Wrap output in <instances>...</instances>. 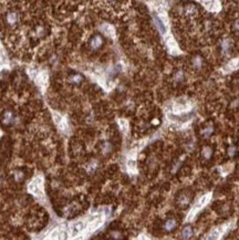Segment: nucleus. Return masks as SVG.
I'll list each match as a JSON object with an SVG mask.
<instances>
[{"label": "nucleus", "instance_id": "aec40b11", "mask_svg": "<svg viewBox=\"0 0 239 240\" xmlns=\"http://www.w3.org/2000/svg\"><path fill=\"white\" fill-rule=\"evenodd\" d=\"M119 125H120V127L122 128V131H123V132H126V131H127V128H129L127 121H125V120H120Z\"/></svg>", "mask_w": 239, "mask_h": 240}, {"label": "nucleus", "instance_id": "7ed1b4c3", "mask_svg": "<svg viewBox=\"0 0 239 240\" xmlns=\"http://www.w3.org/2000/svg\"><path fill=\"white\" fill-rule=\"evenodd\" d=\"M166 43H167V47H168V50H170V54L177 55L180 53L178 47H177V43L175 42V40L172 38V37H168L167 40H166Z\"/></svg>", "mask_w": 239, "mask_h": 240}, {"label": "nucleus", "instance_id": "423d86ee", "mask_svg": "<svg viewBox=\"0 0 239 240\" xmlns=\"http://www.w3.org/2000/svg\"><path fill=\"white\" fill-rule=\"evenodd\" d=\"M84 222L83 221H78V222H74L73 225L71 226V236L72 237H75L77 235H79L81 231L84 229Z\"/></svg>", "mask_w": 239, "mask_h": 240}, {"label": "nucleus", "instance_id": "20e7f679", "mask_svg": "<svg viewBox=\"0 0 239 240\" xmlns=\"http://www.w3.org/2000/svg\"><path fill=\"white\" fill-rule=\"evenodd\" d=\"M190 109H192V105L189 104V103H187V102H185V103H179V102H177V103H174V105H173V111H174L175 113L187 112V111H189Z\"/></svg>", "mask_w": 239, "mask_h": 240}, {"label": "nucleus", "instance_id": "412c9836", "mask_svg": "<svg viewBox=\"0 0 239 240\" xmlns=\"http://www.w3.org/2000/svg\"><path fill=\"white\" fill-rule=\"evenodd\" d=\"M193 65L195 67V68L199 69L200 67H202V59L199 58V57H195L193 59Z\"/></svg>", "mask_w": 239, "mask_h": 240}, {"label": "nucleus", "instance_id": "2eb2a0df", "mask_svg": "<svg viewBox=\"0 0 239 240\" xmlns=\"http://www.w3.org/2000/svg\"><path fill=\"white\" fill-rule=\"evenodd\" d=\"M175 227H176V221H175L174 219H170V220H167V221L165 222V225H164V228H165L167 231L173 230Z\"/></svg>", "mask_w": 239, "mask_h": 240}, {"label": "nucleus", "instance_id": "9b49d317", "mask_svg": "<svg viewBox=\"0 0 239 240\" xmlns=\"http://www.w3.org/2000/svg\"><path fill=\"white\" fill-rule=\"evenodd\" d=\"M239 68V58L233 59L231 61L228 62V64L226 65V71H231V70H236Z\"/></svg>", "mask_w": 239, "mask_h": 240}, {"label": "nucleus", "instance_id": "a878e982", "mask_svg": "<svg viewBox=\"0 0 239 240\" xmlns=\"http://www.w3.org/2000/svg\"><path fill=\"white\" fill-rule=\"evenodd\" d=\"M213 131H214V130H213V127H212V126L207 127L206 130H205V131L203 132V135L205 136V137H207V136H209L210 134H212Z\"/></svg>", "mask_w": 239, "mask_h": 240}, {"label": "nucleus", "instance_id": "f8f14e48", "mask_svg": "<svg viewBox=\"0 0 239 240\" xmlns=\"http://www.w3.org/2000/svg\"><path fill=\"white\" fill-rule=\"evenodd\" d=\"M102 43H103V41H102V38L100 36H95L92 40H91V47H92V49H99L102 45Z\"/></svg>", "mask_w": 239, "mask_h": 240}, {"label": "nucleus", "instance_id": "6e6552de", "mask_svg": "<svg viewBox=\"0 0 239 240\" xmlns=\"http://www.w3.org/2000/svg\"><path fill=\"white\" fill-rule=\"evenodd\" d=\"M154 21H155V26L157 27L158 31L161 32L162 34H165L166 32H167V27H166L165 23L163 22L162 18H160V17H155V18H154Z\"/></svg>", "mask_w": 239, "mask_h": 240}, {"label": "nucleus", "instance_id": "c85d7f7f", "mask_svg": "<svg viewBox=\"0 0 239 240\" xmlns=\"http://www.w3.org/2000/svg\"><path fill=\"white\" fill-rule=\"evenodd\" d=\"M186 12H187V14H190V12H195V9H194L193 6H192V5L188 6V9L186 10Z\"/></svg>", "mask_w": 239, "mask_h": 240}, {"label": "nucleus", "instance_id": "393cba45", "mask_svg": "<svg viewBox=\"0 0 239 240\" xmlns=\"http://www.w3.org/2000/svg\"><path fill=\"white\" fill-rule=\"evenodd\" d=\"M183 77H184V73L182 72V71H178V72L175 74V81L180 82L183 80Z\"/></svg>", "mask_w": 239, "mask_h": 240}, {"label": "nucleus", "instance_id": "b1692460", "mask_svg": "<svg viewBox=\"0 0 239 240\" xmlns=\"http://www.w3.org/2000/svg\"><path fill=\"white\" fill-rule=\"evenodd\" d=\"M135 167H136L135 160L134 159H130L129 162H127V168H129L130 171H135Z\"/></svg>", "mask_w": 239, "mask_h": 240}, {"label": "nucleus", "instance_id": "4be33fe9", "mask_svg": "<svg viewBox=\"0 0 239 240\" xmlns=\"http://www.w3.org/2000/svg\"><path fill=\"white\" fill-rule=\"evenodd\" d=\"M68 232L65 230H61L59 232V236H58V239L59 240H68Z\"/></svg>", "mask_w": 239, "mask_h": 240}, {"label": "nucleus", "instance_id": "9d476101", "mask_svg": "<svg viewBox=\"0 0 239 240\" xmlns=\"http://www.w3.org/2000/svg\"><path fill=\"white\" fill-rule=\"evenodd\" d=\"M36 81H37V83L40 86L47 85V83H48V74H47L46 72L40 73L37 77V79H36Z\"/></svg>", "mask_w": 239, "mask_h": 240}, {"label": "nucleus", "instance_id": "dca6fc26", "mask_svg": "<svg viewBox=\"0 0 239 240\" xmlns=\"http://www.w3.org/2000/svg\"><path fill=\"white\" fill-rule=\"evenodd\" d=\"M68 81H69V83H72V84H78V83L82 81V77L79 75V74H74V75H71L69 77Z\"/></svg>", "mask_w": 239, "mask_h": 240}, {"label": "nucleus", "instance_id": "cd10ccee", "mask_svg": "<svg viewBox=\"0 0 239 240\" xmlns=\"http://www.w3.org/2000/svg\"><path fill=\"white\" fill-rule=\"evenodd\" d=\"M235 153H236V148H235L234 146H230L229 150H228V155L229 156H234Z\"/></svg>", "mask_w": 239, "mask_h": 240}, {"label": "nucleus", "instance_id": "ddd939ff", "mask_svg": "<svg viewBox=\"0 0 239 240\" xmlns=\"http://www.w3.org/2000/svg\"><path fill=\"white\" fill-rule=\"evenodd\" d=\"M192 236H193V229L188 226L185 227L182 231V238L184 240H188L189 238H192Z\"/></svg>", "mask_w": 239, "mask_h": 240}, {"label": "nucleus", "instance_id": "f3484780", "mask_svg": "<svg viewBox=\"0 0 239 240\" xmlns=\"http://www.w3.org/2000/svg\"><path fill=\"white\" fill-rule=\"evenodd\" d=\"M101 224H102V218H101V217H99L97 219H95V220H93V221L91 222V225L89 226V229H90L91 231L94 230V229H97V227L100 226Z\"/></svg>", "mask_w": 239, "mask_h": 240}, {"label": "nucleus", "instance_id": "2f4dec72", "mask_svg": "<svg viewBox=\"0 0 239 240\" xmlns=\"http://www.w3.org/2000/svg\"><path fill=\"white\" fill-rule=\"evenodd\" d=\"M235 28H236L237 30H239V20L236 21V23H235Z\"/></svg>", "mask_w": 239, "mask_h": 240}, {"label": "nucleus", "instance_id": "f257e3e1", "mask_svg": "<svg viewBox=\"0 0 239 240\" xmlns=\"http://www.w3.org/2000/svg\"><path fill=\"white\" fill-rule=\"evenodd\" d=\"M210 197H212V195H210V194H206V195L202 196V197L197 200V203L194 205L193 209L190 210V213H189L187 219H188V220H192L194 216H195V215H196V213H197L198 211H199V210L204 207V206H206V205L208 204V201L210 200Z\"/></svg>", "mask_w": 239, "mask_h": 240}, {"label": "nucleus", "instance_id": "4468645a", "mask_svg": "<svg viewBox=\"0 0 239 240\" xmlns=\"http://www.w3.org/2000/svg\"><path fill=\"white\" fill-rule=\"evenodd\" d=\"M102 30H103V32L105 33L106 36L111 37V38H113L114 37V28L112 27V26H110V24H104L103 27H102Z\"/></svg>", "mask_w": 239, "mask_h": 240}, {"label": "nucleus", "instance_id": "f03ea898", "mask_svg": "<svg viewBox=\"0 0 239 240\" xmlns=\"http://www.w3.org/2000/svg\"><path fill=\"white\" fill-rule=\"evenodd\" d=\"M41 187H42V179L40 177H36V178L29 184V191L32 193L33 195L40 196L41 195Z\"/></svg>", "mask_w": 239, "mask_h": 240}, {"label": "nucleus", "instance_id": "bb28decb", "mask_svg": "<svg viewBox=\"0 0 239 240\" xmlns=\"http://www.w3.org/2000/svg\"><path fill=\"white\" fill-rule=\"evenodd\" d=\"M8 21H9L10 23H16V21H17V14H9V17H8Z\"/></svg>", "mask_w": 239, "mask_h": 240}, {"label": "nucleus", "instance_id": "c756f323", "mask_svg": "<svg viewBox=\"0 0 239 240\" xmlns=\"http://www.w3.org/2000/svg\"><path fill=\"white\" fill-rule=\"evenodd\" d=\"M136 240H148V238H147L146 236H144V235H141L140 237H138L137 239Z\"/></svg>", "mask_w": 239, "mask_h": 240}, {"label": "nucleus", "instance_id": "39448f33", "mask_svg": "<svg viewBox=\"0 0 239 240\" xmlns=\"http://www.w3.org/2000/svg\"><path fill=\"white\" fill-rule=\"evenodd\" d=\"M53 121L59 126L60 130H62V131L67 130V122H65V120L59 113H55V112L53 113Z\"/></svg>", "mask_w": 239, "mask_h": 240}, {"label": "nucleus", "instance_id": "7c9ffc66", "mask_svg": "<svg viewBox=\"0 0 239 240\" xmlns=\"http://www.w3.org/2000/svg\"><path fill=\"white\" fill-rule=\"evenodd\" d=\"M111 150V145L110 144H105V148H104V153H106V152H110Z\"/></svg>", "mask_w": 239, "mask_h": 240}, {"label": "nucleus", "instance_id": "6ab92c4d", "mask_svg": "<svg viewBox=\"0 0 239 240\" xmlns=\"http://www.w3.org/2000/svg\"><path fill=\"white\" fill-rule=\"evenodd\" d=\"M202 154H203V156H204L205 158L208 159L210 156H212V148H210V147H204Z\"/></svg>", "mask_w": 239, "mask_h": 240}, {"label": "nucleus", "instance_id": "a211bd4d", "mask_svg": "<svg viewBox=\"0 0 239 240\" xmlns=\"http://www.w3.org/2000/svg\"><path fill=\"white\" fill-rule=\"evenodd\" d=\"M230 40H228V39H226V40L223 41V44H221V48H223V52L224 53H227L228 52V50L230 49Z\"/></svg>", "mask_w": 239, "mask_h": 240}, {"label": "nucleus", "instance_id": "5701e85b", "mask_svg": "<svg viewBox=\"0 0 239 240\" xmlns=\"http://www.w3.org/2000/svg\"><path fill=\"white\" fill-rule=\"evenodd\" d=\"M188 201H189L188 197H187V196H185V195H182L180 197H179V199H178V203H179L180 205H186V204H188Z\"/></svg>", "mask_w": 239, "mask_h": 240}, {"label": "nucleus", "instance_id": "0eeeda50", "mask_svg": "<svg viewBox=\"0 0 239 240\" xmlns=\"http://www.w3.org/2000/svg\"><path fill=\"white\" fill-rule=\"evenodd\" d=\"M203 5H205L207 9L209 11H218L220 9V4L218 1H202Z\"/></svg>", "mask_w": 239, "mask_h": 240}, {"label": "nucleus", "instance_id": "1a4fd4ad", "mask_svg": "<svg viewBox=\"0 0 239 240\" xmlns=\"http://www.w3.org/2000/svg\"><path fill=\"white\" fill-rule=\"evenodd\" d=\"M223 227H219V228H217V229H215V230H213L209 235H208V237L206 238V240H219L220 239V236L221 234H223Z\"/></svg>", "mask_w": 239, "mask_h": 240}]
</instances>
